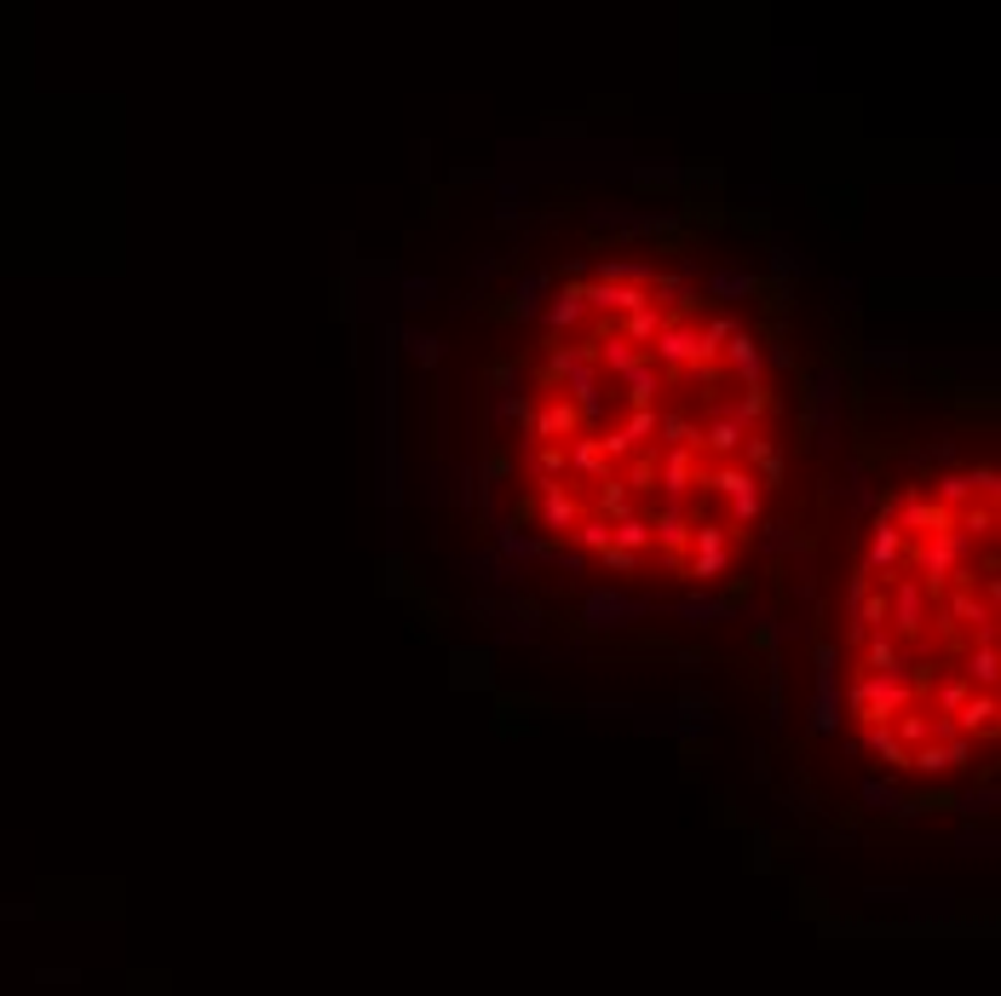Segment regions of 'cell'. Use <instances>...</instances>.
<instances>
[{
  "label": "cell",
  "instance_id": "1",
  "mask_svg": "<svg viewBox=\"0 0 1001 996\" xmlns=\"http://www.w3.org/2000/svg\"><path fill=\"white\" fill-rule=\"evenodd\" d=\"M932 611H938V605L927 599V587L915 582L910 571H898V576L887 582V634H892V640H921L927 622H932Z\"/></svg>",
  "mask_w": 1001,
  "mask_h": 996
},
{
  "label": "cell",
  "instance_id": "2",
  "mask_svg": "<svg viewBox=\"0 0 1001 996\" xmlns=\"http://www.w3.org/2000/svg\"><path fill=\"white\" fill-rule=\"evenodd\" d=\"M731 571V531L720 519H697V531H691V564H685V576L691 582H720Z\"/></svg>",
  "mask_w": 1001,
  "mask_h": 996
},
{
  "label": "cell",
  "instance_id": "3",
  "mask_svg": "<svg viewBox=\"0 0 1001 996\" xmlns=\"http://www.w3.org/2000/svg\"><path fill=\"white\" fill-rule=\"evenodd\" d=\"M910 564V536L898 531V524L887 519V513H875V524H869V554H864V571L875 576V587H887L898 571Z\"/></svg>",
  "mask_w": 1001,
  "mask_h": 996
},
{
  "label": "cell",
  "instance_id": "4",
  "mask_svg": "<svg viewBox=\"0 0 1001 996\" xmlns=\"http://www.w3.org/2000/svg\"><path fill=\"white\" fill-rule=\"evenodd\" d=\"M582 524V501L564 484H536V536H570Z\"/></svg>",
  "mask_w": 1001,
  "mask_h": 996
},
{
  "label": "cell",
  "instance_id": "5",
  "mask_svg": "<svg viewBox=\"0 0 1001 996\" xmlns=\"http://www.w3.org/2000/svg\"><path fill=\"white\" fill-rule=\"evenodd\" d=\"M650 611V599H633V594H622V587H594L587 594V628H627L633 617H645Z\"/></svg>",
  "mask_w": 1001,
  "mask_h": 996
},
{
  "label": "cell",
  "instance_id": "6",
  "mask_svg": "<svg viewBox=\"0 0 1001 996\" xmlns=\"http://www.w3.org/2000/svg\"><path fill=\"white\" fill-rule=\"evenodd\" d=\"M576 433H582V421H576V403H570V398L559 392V398H547L541 410L529 415V433H524V438H529V444H570Z\"/></svg>",
  "mask_w": 1001,
  "mask_h": 996
},
{
  "label": "cell",
  "instance_id": "7",
  "mask_svg": "<svg viewBox=\"0 0 1001 996\" xmlns=\"http://www.w3.org/2000/svg\"><path fill=\"white\" fill-rule=\"evenodd\" d=\"M720 357H725V369L737 375V380H748V386H760V375H766V345H760V335L754 329H737L725 345H720Z\"/></svg>",
  "mask_w": 1001,
  "mask_h": 996
},
{
  "label": "cell",
  "instance_id": "8",
  "mask_svg": "<svg viewBox=\"0 0 1001 996\" xmlns=\"http://www.w3.org/2000/svg\"><path fill=\"white\" fill-rule=\"evenodd\" d=\"M617 386H622L627 410H657V398H662V369H657L650 357H639L633 369L617 375Z\"/></svg>",
  "mask_w": 1001,
  "mask_h": 996
},
{
  "label": "cell",
  "instance_id": "9",
  "mask_svg": "<svg viewBox=\"0 0 1001 996\" xmlns=\"http://www.w3.org/2000/svg\"><path fill=\"white\" fill-rule=\"evenodd\" d=\"M564 461H570V478H587V484H599L605 473H610V461H605V450H599V438L594 433H576L564 444Z\"/></svg>",
  "mask_w": 1001,
  "mask_h": 996
},
{
  "label": "cell",
  "instance_id": "10",
  "mask_svg": "<svg viewBox=\"0 0 1001 996\" xmlns=\"http://www.w3.org/2000/svg\"><path fill=\"white\" fill-rule=\"evenodd\" d=\"M962 738H996V691H973V697L955 708V720H950Z\"/></svg>",
  "mask_w": 1001,
  "mask_h": 996
},
{
  "label": "cell",
  "instance_id": "11",
  "mask_svg": "<svg viewBox=\"0 0 1001 996\" xmlns=\"http://www.w3.org/2000/svg\"><path fill=\"white\" fill-rule=\"evenodd\" d=\"M627 513H639V501L627 496V484L617 478V466L594 484V519H605V524H617V519H627Z\"/></svg>",
  "mask_w": 1001,
  "mask_h": 996
},
{
  "label": "cell",
  "instance_id": "12",
  "mask_svg": "<svg viewBox=\"0 0 1001 996\" xmlns=\"http://www.w3.org/2000/svg\"><path fill=\"white\" fill-rule=\"evenodd\" d=\"M743 426L737 421H725V415H713L708 426H703V444L697 450H708V456H720V461H731V456H743Z\"/></svg>",
  "mask_w": 1001,
  "mask_h": 996
},
{
  "label": "cell",
  "instance_id": "13",
  "mask_svg": "<svg viewBox=\"0 0 1001 996\" xmlns=\"http://www.w3.org/2000/svg\"><path fill=\"white\" fill-rule=\"evenodd\" d=\"M887 731H892V738L904 743V749H921V743H932V715H927L921 703H910L904 715H892V720H887Z\"/></svg>",
  "mask_w": 1001,
  "mask_h": 996
},
{
  "label": "cell",
  "instance_id": "14",
  "mask_svg": "<svg viewBox=\"0 0 1001 996\" xmlns=\"http://www.w3.org/2000/svg\"><path fill=\"white\" fill-rule=\"evenodd\" d=\"M622 484H627L633 501H650V496H657V444H650V450H639V456H627Z\"/></svg>",
  "mask_w": 1001,
  "mask_h": 996
},
{
  "label": "cell",
  "instance_id": "15",
  "mask_svg": "<svg viewBox=\"0 0 1001 996\" xmlns=\"http://www.w3.org/2000/svg\"><path fill=\"white\" fill-rule=\"evenodd\" d=\"M547 323L553 329H576V323H587V300H582V282H564V289L547 300Z\"/></svg>",
  "mask_w": 1001,
  "mask_h": 996
},
{
  "label": "cell",
  "instance_id": "16",
  "mask_svg": "<svg viewBox=\"0 0 1001 996\" xmlns=\"http://www.w3.org/2000/svg\"><path fill=\"white\" fill-rule=\"evenodd\" d=\"M864 675H904V652L892 634H869L864 640Z\"/></svg>",
  "mask_w": 1001,
  "mask_h": 996
},
{
  "label": "cell",
  "instance_id": "17",
  "mask_svg": "<svg viewBox=\"0 0 1001 996\" xmlns=\"http://www.w3.org/2000/svg\"><path fill=\"white\" fill-rule=\"evenodd\" d=\"M662 323H668V317H662L657 306H639V312H627V317H622V329H617V335H622L627 345H639V352H650V340L662 335Z\"/></svg>",
  "mask_w": 1001,
  "mask_h": 996
},
{
  "label": "cell",
  "instance_id": "18",
  "mask_svg": "<svg viewBox=\"0 0 1001 996\" xmlns=\"http://www.w3.org/2000/svg\"><path fill=\"white\" fill-rule=\"evenodd\" d=\"M610 547H622V554H650V519L645 513H627V519H617L610 524Z\"/></svg>",
  "mask_w": 1001,
  "mask_h": 996
},
{
  "label": "cell",
  "instance_id": "19",
  "mask_svg": "<svg viewBox=\"0 0 1001 996\" xmlns=\"http://www.w3.org/2000/svg\"><path fill=\"white\" fill-rule=\"evenodd\" d=\"M962 680H967L973 691H996V640H978V645H973Z\"/></svg>",
  "mask_w": 1001,
  "mask_h": 996
},
{
  "label": "cell",
  "instance_id": "20",
  "mask_svg": "<svg viewBox=\"0 0 1001 996\" xmlns=\"http://www.w3.org/2000/svg\"><path fill=\"white\" fill-rule=\"evenodd\" d=\"M978 490H973V473H944L938 478V507L944 513H962V507H973Z\"/></svg>",
  "mask_w": 1001,
  "mask_h": 996
},
{
  "label": "cell",
  "instance_id": "21",
  "mask_svg": "<svg viewBox=\"0 0 1001 996\" xmlns=\"http://www.w3.org/2000/svg\"><path fill=\"white\" fill-rule=\"evenodd\" d=\"M680 617L697 622V628H713L720 617H731V605L720 594H691V599H680Z\"/></svg>",
  "mask_w": 1001,
  "mask_h": 996
},
{
  "label": "cell",
  "instance_id": "22",
  "mask_svg": "<svg viewBox=\"0 0 1001 996\" xmlns=\"http://www.w3.org/2000/svg\"><path fill=\"white\" fill-rule=\"evenodd\" d=\"M864 743L875 749V755H881V766H892V772H904V766H910V749L898 743L887 726H864Z\"/></svg>",
  "mask_w": 1001,
  "mask_h": 996
},
{
  "label": "cell",
  "instance_id": "23",
  "mask_svg": "<svg viewBox=\"0 0 1001 996\" xmlns=\"http://www.w3.org/2000/svg\"><path fill=\"white\" fill-rule=\"evenodd\" d=\"M967 697H973V685H967L962 675L938 680V685H932V715H944V720H955V708H962Z\"/></svg>",
  "mask_w": 1001,
  "mask_h": 996
},
{
  "label": "cell",
  "instance_id": "24",
  "mask_svg": "<svg viewBox=\"0 0 1001 996\" xmlns=\"http://www.w3.org/2000/svg\"><path fill=\"white\" fill-rule=\"evenodd\" d=\"M708 294H713V300H743V294H760V277H748V271H713V277H708Z\"/></svg>",
  "mask_w": 1001,
  "mask_h": 996
},
{
  "label": "cell",
  "instance_id": "25",
  "mask_svg": "<svg viewBox=\"0 0 1001 996\" xmlns=\"http://www.w3.org/2000/svg\"><path fill=\"white\" fill-rule=\"evenodd\" d=\"M955 531L973 536V542H978V536L990 542V536H996V507H978V501H973V507H962V513H955Z\"/></svg>",
  "mask_w": 1001,
  "mask_h": 996
},
{
  "label": "cell",
  "instance_id": "26",
  "mask_svg": "<svg viewBox=\"0 0 1001 996\" xmlns=\"http://www.w3.org/2000/svg\"><path fill=\"white\" fill-rule=\"evenodd\" d=\"M570 536H576V554H605V547H610V524L594 519V513H582V524Z\"/></svg>",
  "mask_w": 1001,
  "mask_h": 996
},
{
  "label": "cell",
  "instance_id": "27",
  "mask_svg": "<svg viewBox=\"0 0 1001 996\" xmlns=\"http://www.w3.org/2000/svg\"><path fill=\"white\" fill-rule=\"evenodd\" d=\"M910 766L927 772V778H944V772H950V755H944V743H921V749H910Z\"/></svg>",
  "mask_w": 1001,
  "mask_h": 996
},
{
  "label": "cell",
  "instance_id": "28",
  "mask_svg": "<svg viewBox=\"0 0 1001 996\" xmlns=\"http://www.w3.org/2000/svg\"><path fill=\"white\" fill-rule=\"evenodd\" d=\"M599 564H605V571H617V576H639V564H645V559H639V554H622V547H605Z\"/></svg>",
  "mask_w": 1001,
  "mask_h": 996
},
{
  "label": "cell",
  "instance_id": "29",
  "mask_svg": "<svg viewBox=\"0 0 1001 996\" xmlns=\"http://www.w3.org/2000/svg\"><path fill=\"white\" fill-rule=\"evenodd\" d=\"M536 306H541V277H524V282H518V294H513V306H506V312H518V317H529V312H536Z\"/></svg>",
  "mask_w": 1001,
  "mask_h": 996
},
{
  "label": "cell",
  "instance_id": "30",
  "mask_svg": "<svg viewBox=\"0 0 1001 996\" xmlns=\"http://www.w3.org/2000/svg\"><path fill=\"white\" fill-rule=\"evenodd\" d=\"M864 801H869L875 812H892V806H904V801H898V789H892V784H881V778H869V784H864Z\"/></svg>",
  "mask_w": 1001,
  "mask_h": 996
},
{
  "label": "cell",
  "instance_id": "31",
  "mask_svg": "<svg viewBox=\"0 0 1001 996\" xmlns=\"http://www.w3.org/2000/svg\"><path fill=\"white\" fill-rule=\"evenodd\" d=\"M789 542H794V536H789V524H766V536H760V547H766V554H783Z\"/></svg>",
  "mask_w": 1001,
  "mask_h": 996
},
{
  "label": "cell",
  "instance_id": "32",
  "mask_svg": "<svg viewBox=\"0 0 1001 996\" xmlns=\"http://www.w3.org/2000/svg\"><path fill=\"white\" fill-rule=\"evenodd\" d=\"M415 357H420V363H438V340H432V335L415 340Z\"/></svg>",
  "mask_w": 1001,
  "mask_h": 996
}]
</instances>
